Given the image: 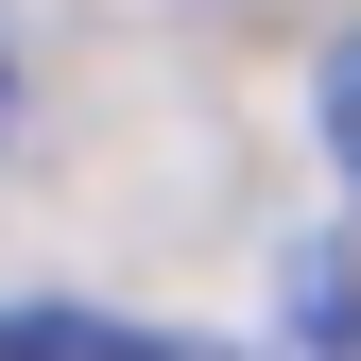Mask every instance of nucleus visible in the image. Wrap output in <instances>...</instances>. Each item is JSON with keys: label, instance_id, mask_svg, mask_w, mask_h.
Returning a JSON list of instances; mask_svg holds the SVG:
<instances>
[{"label": "nucleus", "instance_id": "2", "mask_svg": "<svg viewBox=\"0 0 361 361\" xmlns=\"http://www.w3.org/2000/svg\"><path fill=\"white\" fill-rule=\"evenodd\" d=\"M327 172H344V190H361V35H344V52H327Z\"/></svg>", "mask_w": 361, "mask_h": 361}, {"label": "nucleus", "instance_id": "3", "mask_svg": "<svg viewBox=\"0 0 361 361\" xmlns=\"http://www.w3.org/2000/svg\"><path fill=\"white\" fill-rule=\"evenodd\" d=\"M0 121H18V69H0Z\"/></svg>", "mask_w": 361, "mask_h": 361}, {"label": "nucleus", "instance_id": "1", "mask_svg": "<svg viewBox=\"0 0 361 361\" xmlns=\"http://www.w3.org/2000/svg\"><path fill=\"white\" fill-rule=\"evenodd\" d=\"M0 361H190V344L104 327V310H0Z\"/></svg>", "mask_w": 361, "mask_h": 361}]
</instances>
